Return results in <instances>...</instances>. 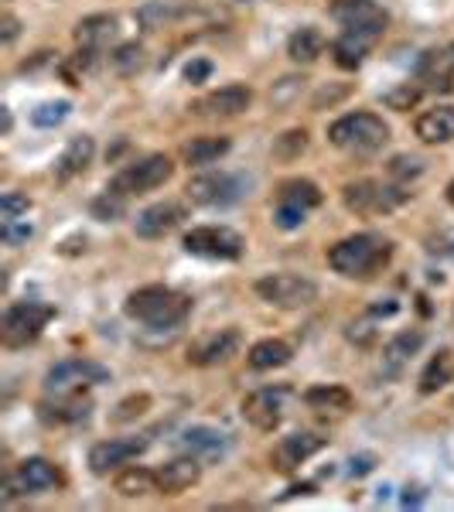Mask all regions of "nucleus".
<instances>
[{
  "mask_svg": "<svg viewBox=\"0 0 454 512\" xmlns=\"http://www.w3.org/2000/svg\"><path fill=\"white\" fill-rule=\"evenodd\" d=\"M144 45L140 41H123L110 52V65L117 76H137L140 69H144Z\"/></svg>",
  "mask_w": 454,
  "mask_h": 512,
  "instance_id": "f704fd0d",
  "label": "nucleus"
},
{
  "mask_svg": "<svg viewBox=\"0 0 454 512\" xmlns=\"http://www.w3.org/2000/svg\"><path fill=\"white\" fill-rule=\"evenodd\" d=\"M417 82L434 93H451L454 89V59L451 52H424L417 62Z\"/></svg>",
  "mask_w": 454,
  "mask_h": 512,
  "instance_id": "412c9836",
  "label": "nucleus"
},
{
  "mask_svg": "<svg viewBox=\"0 0 454 512\" xmlns=\"http://www.w3.org/2000/svg\"><path fill=\"white\" fill-rule=\"evenodd\" d=\"M209 72H212V62H205V59H195V62L185 65V79L192 82V86L209 79Z\"/></svg>",
  "mask_w": 454,
  "mask_h": 512,
  "instance_id": "09e8293b",
  "label": "nucleus"
},
{
  "mask_svg": "<svg viewBox=\"0 0 454 512\" xmlns=\"http://www.w3.org/2000/svg\"><path fill=\"white\" fill-rule=\"evenodd\" d=\"M93 158H96V140L86 137V134L72 137L69 144H65L59 164H55V175H59L62 181L76 178V175H82V171L89 168V164H93Z\"/></svg>",
  "mask_w": 454,
  "mask_h": 512,
  "instance_id": "393cba45",
  "label": "nucleus"
},
{
  "mask_svg": "<svg viewBox=\"0 0 454 512\" xmlns=\"http://www.w3.org/2000/svg\"><path fill=\"white\" fill-rule=\"evenodd\" d=\"M349 338H352L356 345H373L376 328L369 325V321H359V325H352V328H349Z\"/></svg>",
  "mask_w": 454,
  "mask_h": 512,
  "instance_id": "3c124183",
  "label": "nucleus"
},
{
  "mask_svg": "<svg viewBox=\"0 0 454 512\" xmlns=\"http://www.w3.org/2000/svg\"><path fill=\"white\" fill-rule=\"evenodd\" d=\"M414 134L424 144H451L454 140V106H434L424 110L414 123Z\"/></svg>",
  "mask_w": 454,
  "mask_h": 512,
  "instance_id": "b1692460",
  "label": "nucleus"
},
{
  "mask_svg": "<svg viewBox=\"0 0 454 512\" xmlns=\"http://www.w3.org/2000/svg\"><path fill=\"white\" fill-rule=\"evenodd\" d=\"M89 212H93V219H99V222H117L123 212H127V195H120V192H113V188H106L103 195L93 198Z\"/></svg>",
  "mask_w": 454,
  "mask_h": 512,
  "instance_id": "e433bc0d",
  "label": "nucleus"
},
{
  "mask_svg": "<svg viewBox=\"0 0 454 512\" xmlns=\"http://www.w3.org/2000/svg\"><path fill=\"white\" fill-rule=\"evenodd\" d=\"M291 355H294L291 345L280 342V338H260L250 349V355H246V362H250V369H257V373H270V369L287 366Z\"/></svg>",
  "mask_w": 454,
  "mask_h": 512,
  "instance_id": "cd10ccee",
  "label": "nucleus"
},
{
  "mask_svg": "<svg viewBox=\"0 0 454 512\" xmlns=\"http://www.w3.org/2000/svg\"><path fill=\"white\" fill-rule=\"evenodd\" d=\"M373 41L359 38V35H349V31H342V38L332 41V55H335V65L345 72H356L362 62H366V52Z\"/></svg>",
  "mask_w": 454,
  "mask_h": 512,
  "instance_id": "473e14b6",
  "label": "nucleus"
},
{
  "mask_svg": "<svg viewBox=\"0 0 454 512\" xmlns=\"http://www.w3.org/2000/svg\"><path fill=\"white\" fill-rule=\"evenodd\" d=\"M110 373L103 366L89 359H62L55 362L52 369L45 373V393L48 396H69V393H82L96 383H106Z\"/></svg>",
  "mask_w": 454,
  "mask_h": 512,
  "instance_id": "6e6552de",
  "label": "nucleus"
},
{
  "mask_svg": "<svg viewBox=\"0 0 454 512\" xmlns=\"http://www.w3.org/2000/svg\"><path fill=\"white\" fill-rule=\"evenodd\" d=\"M117 31H120V21L113 18V14H89V18H82L76 24V41H79V48L99 52V48H106L117 38Z\"/></svg>",
  "mask_w": 454,
  "mask_h": 512,
  "instance_id": "a878e982",
  "label": "nucleus"
},
{
  "mask_svg": "<svg viewBox=\"0 0 454 512\" xmlns=\"http://www.w3.org/2000/svg\"><path fill=\"white\" fill-rule=\"evenodd\" d=\"M448 383H454V349H441L437 355H431V362L420 373V393H437L444 390Z\"/></svg>",
  "mask_w": 454,
  "mask_h": 512,
  "instance_id": "2f4dec72",
  "label": "nucleus"
},
{
  "mask_svg": "<svg viewBox=\"0 0 454 512\" xmlns=\"http://www.w3.org/2000/svg\"><path fill=\"white\" fill-rule=\"evenodd\" d=\"M178 444H181V451L192 454V458L212 461V458H222V454L229 451V434L216 431V427L198 424V427H188V431L178 437Z\"/></svg>",
  "mask_w": 454,
  "mask_h": 512,
  "instance_id": "aec40b11",
  "label": "nucleus"
},
{
  "mask_svg": "<svg viewBox=\"0 0 454 512\" xmlns=\"http://www.w3.org/2000/svg\"><path fill=\"white\" fill-rule=\"evenodd\" d=\"M4 134H11V110L4 106Z\"/></svg>",
  "mask_w": 454,
  "mask_h": 512,
  "instance_id": "603ef678",
  "label": "nucleus"
},
{
  "mask_svg": "<svg viewBox=\"0 0 454 512\" xmlns=\"http://www.w3.org/2000/svg\"><path fill=\"white\" fill-rule=\"evenodd\" d=\"M304 147H308V134L304 130H287L284 137L277 140V158H284V161H294V158H301L304 154Z\"/></svg>",
  "mask_w": 454,
  "mask_h": 512,
  "instance_id": "ea45409f",
  "label": "nucleus"
},
{
  "mask_svg": "<svg viewBox=\"0 0 454 512\" xmlns=\"http://www.w3.org/2000/svg\"><path fill=\"white\" fill-rule=\"evenodd\" d=\"M69 117V103H45V106H38L35 113H31V123L35 127H59V123Z\"/></svg>",
  "mask_w": 454,
  "mask_h": 512,
  "instance_id": "79ce46f5",
  "label": "nucleus"
},
{
  "mask_svg": "<svg viewBox=\"0 0 454 512\" xmlns=\"http://www.w3.org/2000/svg\"><path fill=\"white\" fill-rule=\"evenodd\" d=\"M304 76H284V79H277L274 86H270V106L274 110H287V106H294L297 99H301L304 93Z\"/></svg>",
  "mask_w": 454,
  "mask_h": 512,
  "instance_id": "c9c22d12",
  "label": "nucleus"
},
{
  "mask_svg": "<svg viewBox=\"0 0 454 512\" xmlns=\"http://www.w3.org/2000/svg\"><path fill=\"white\" fill-rule=\"evenodd\" d=\"M420 93H424V89L414 86V82H403V86H396V89H390V93L383 96V103L390 106V110H396V113H407V110H414V106L420 103Z\"/></svg>",
  "mask_w": 454,
  "mask_h": 512,
  "instance_id": "58836bf2",
  "label": "nucleus"
},
{
  "mask_svg": "<svg viewBox=\"0 0 454 512\" xmlns=\"http://www.w3.org/2000/svg\"><path fill=\"white\" fill-rule=\"evenodd\" d=\"M28 209H31V202H28V195H21V192H4V198H0V219L4 222L28 216Z\"/></svg>",
  "mask_w": 454,
  "mask_h": 512,
  "instance_id": "37998d69",
  "label": "nucleus"
},
{
  "mask_svg": "<svg viewBox=\"0 0 454 512\" xmlns=\"http://www.w3.org/2000/svg\"><path fill=\"white\" fill-rule=\"evenodd\" d=\"M390 256H393V243L386 236L356 233V236L338 239L332 250H328V267H332L338 277L369 280L390 263Z\"/></svg>",
  "mask_w": 454,
  "mask_h": 512,
  "instance_id": "f257e3e1",
  "label": "nucleus"
},
{
  "mask_svg": "<svg viewBox=\"0 0 454 512\" xmlns=\"http://www.w3.org/2000/svg\"><path fill=\"white\" fill-rule=\"evenodd\" d=\"M342 202L349 212L356 216H386V212L400 209L407 202V192L393 185H383V181H373V178H359V181H349L342 188Z\"/></svg>",
  "mask_w": 454,
  "mask_h": 512,
  "instance_id": "39448f33",
  "label": "nucleus"
},
{
  "mask_svg": "<svg viewBox=\"0 0 454 512\" xmlns=\"http://www.w3.org/2000/svg\"><path fill=\"white\" fill-rule=\"evenodd\" d=\"M185 205L181 202H158L151 205V209H144L140 216L134 219V229L140 239H161L168 236L171 229H178L181 222H185Z\"/></svg>",
  "mask_w": 454,
  "mask_h": 512,
  "instance_id": "dca6fc26",
  "label": "nucleus"
},
{
  "mask_svg": "<svg viewBox=\"0 0 454 512\" xmlns=\"http://www.w3.org/2000/svg\"><path fill=\"white\" fill-rule=\"evenodd\" d=\"M287 400H291V386H263L243 400V417L257 431H277L280 420L287 414Z\"/></svg>",
  "mask_w": 454,
  "mask_h": 512,
  "instance_id": "f8f14e48",
  "label": "nucleus"
},
{
  "mask_svg": "<svg viewBox=\"0 0 454 512\" xmlns=\"http://www.w3.org/2000/svg\"><path fill=\"white\" fill-rule=\"evenodd\" d=\"M181 246L192 256H205V260H239L246 250L243 236L229 226H195L192 233H185Z\"/></svg>",
  "mask_w": 454,
  "mask_h": 512,
  "instance_id": "9d476101",
  "label": "nucleus"
},
{
  "mask_svg": "<svg viewBox=\"0 0 454 512\" xmlns=\"http://www.w3.org/2000/svg\"><path fill=\"white\" fill-rule=\"evenodd\" d=\"M352 93V86H338V89H321V93L315 96V110H325V106H332V103H338V99H345Z\"/></svg>",
  "mask_w": 454,
  "mask_h": 512,
  "instance_id": "de8ad7c7",
  "label": "nucleus"
},
{
  "mask_svg": "<svg viewBox=\"0 0 454 512\" xmlns=\"http://www.w3.org/2000/svg\"><path fill=\"white\" fill-rule=\"evenodd\" d=\"M304 216H308V212L294 209V205H280L277 202V209H274V222H277L280 229H297L304 222Z\"/></svg>",
  "mask_w": 454,
  "mask_h": 512,
  "instance_id": "49530a36",
  "label": "nucleus"
},
{
  "mask_svg": "<svg viewBox=\"0 0 454 512\" xmlns=\"http://www.w3.org/2000/svg\"><path fill=\"white\" fill-rule=\"evenodd\" d=\"M420 175H424V161L414 158V154H396L390 161V178H396V181H410Z\"/></svg>",
  "mask_w": 454,
  "mask_h": 512,
  "instance_id": "a19ab883",
  "label": "nucleus"
},
{
  "mask_svg": "<svg viewBox=\"0 0 454 512\" xmlns=\"http://www.w3.org/2000/svg\"><path fill=\"white\" fill-rule=\"evenodd\" d=\"M18 31H21V21L14 18V14H0V41H4V45H11L14 38H18Z\"/></svg>",
  "mask_w": 454,
  "mask_h": 512,
  "instance_id": "8fccbe9b",
  "label": "nucleus"
},
{
  "mask_svg": "<svg viewBox=\"0 0 454 512\" xmlns=\"http://www.w3.org/2000/svg\"><path fill=\"white\" fill-rule=\"evenodd\" d=\"M147 437H110V441H99L93 451H89V468L96 475H110L117 472L120 465H130L137 454L147 451Z\"/></svg>",
  "mask_w": 454,
  "mask_h": 512,
  "instance_id": "ddd939ff",
  "label": "nucleus"
},
{
  "mask_svg": "<svg viewBox=\"0 0 454 512\" xmlns=\"http://www.w3.org/2000/svg\"><path fill=\"white\" fill-rule=\"evenodd\" d=\"M14 475H18L24 495L52 492L65 485V475L59 472V465H52L48 458H24L21 465L14 468Z\"/></svg>",
  "mask_w": 454,
  "mask_h": 512,
  "instance_id": "a211bd4d",
  "label": "nucleus"
},
{
  "mask_svg": "<svg viewBox=\"0 0 454 512\" xmlns=\"http://www.w3.org/2000/svg\"><path fill=\"white\" fill-rule=\"evenodd\" d=\"M448 52H451V59H454V45H451V48H448Z\"/></svg>",
  "mask_w": 454,
  "mask_h": 512,
  "instance_id": "5fc2aeb1",
  "label": "nucleus"
},
{
  "mask_svg": "<svg viewBox=\"0 0 454 512\" xmlns=\"http://www.w3.org/2000/svg\"><path fill=\"white\" fill-rule=\"evenodd\" d=\"M257 294H260V301L270 304V308L297 311V308H308V304L318 301V284L301 274H267L257 280Z\"/></svg>",
  "mask_w": 454,
  "mask_h": 512,
  "instance_id": "0eeeda50",
  "label": "nucleus"
},
{
  "mask_svg": "<svg viewBox=\"0 0 454 512\" xmlns=\"http://www.w3.org/2000/svg\"><path fill=\"white\" fill-rule=\"evenodd\" d=\"M93 403L86 400L82 393H69V396H48L45 403L38 407L41 420L48 424H76V420H86Z\"/></svg>",
  "mask_w": 454,
  "mask_h": 512,
  "instance_id": "5701e85b",
  "label": "nucleus"
},
{
  "mask_svg": "<svg viewBox=\"0 0 454 512\" xmlns=\"http://www.w3.org/2000/svg\"><path fill=\"white\" fill-rule=\"evenodd\" d=\"M321 188L315 185V181H308V178H291V181H284V185L277 188V202L280 205H294V209H304V212H311V209H318L321 205Z\"/></svg>",
  "mask_w": 454,
  "mask_h": 512,
  "instance_id": "7c9ffc66",
  "label": "nucleus"
},
{
  "mask_svg": "<svg viewBox=\"0 0 454 512\" xmlns=\"http://www.w3.org/2000/svg\"><path fill=\"white\" fill-rule=\"evenodd\" d=\"M185 195L188 202L202 205V209H226V205L239 202V195H243V178L226 175V171H209V175H198L188 181Z\"/></svg>",
  "mask_w": 454,
  "mask_h": 512,
  "instance_id": "9b49d317",
  "label": "nucleus"
},
{
  "mask_svg": "<svg viewBox=\"0 0 454 512\" xmlns=\"http://www.w3.org/2000/svg\"><path fill=\"white\" fill-rule=\"evenodd\" d=\"M31 233H35V226H31L28 219H11V222H4V229H0V236H4V243H7V246L28 243Z\"/></svg>",
  "mask_w": 454,
  "mask_h": 512,
  "instance_id": "c03bdc74",
  "label": "nucleus"
},
{
  "mask_svg": "<svg viewBox=\"0 0 454 512\" xmlns=\"http://www.w3.org/2000/svg\"><path fill=\"white\" fill-rule=\"evenodd\" d=\"M332 18L342 24L349 35L376 41L390 24V14L376 0H332Z\"/></svg>",
  "mask_w": 454,
  "mask_h": 512,
  "instance_id": "1a4fd4ad",
  "label": "nucleus"
},
{
  "mask_svg": "<svg viewBox=\"0 0 454 512\" xmlns=\"http://www.w3.org/2000/svg\"><path fill=\"white\" fill-rule=\"evenodd\" d=\"M239 352V332L233 328H222V332H212L188 349V362L192 366H219V362H229Z\"/></svg>",
  "mask_w": 454,
  "mask_h": 512,
  "instance_id": "f3484780",
  "label": "nucleus"
},
{
  "mask_svg": "<svg viewBox=\"0 0 454 512\" xmlns=\"http://www.w3.org/2000/svg\"><path fill=\"white\" fill-rule=\"evenodd\" d=\"M328 140L338 151L349 154H373L390 140V127L376 113H345L328 127Z\"/></svg>",
  "mask_w": 454,
  "mask_h": 512,
  "instance_id": "7ed1b4c3",
  "label": "nucleus"
},
{
  "mask_svg": "<svg viewBox=\"0 0 454 512\" xmlns=\"http://www.w3.org/2000/svg\"><path fill=\"white\" fill-rule=\"evenodd\" d=\"M229 137H195L181 147V161L192 164V168H205V164H216L219 158L229 154Z\"/></svg>",
  "mask_w": 454,
  "mask_h": 512,
  "instance_id": "bb28decb",
  "label": "nucleus"
},
{
  "mask_svg": "<svg viewBox=\"0 0 454 512\" xmlns=\"http://www.w3.org/2000/svg\"><path fill=\"white\" fill-rule=\"evenodd\" d=\"M304 403H308V410H315L321 417H345L352 407H356V396H352L345 386H311L308 393H304Z\"/></svg>",
  "mask_w": 454,
  "mask_h": 512,
  "instance_id": "4be33fe9",
  "label": "nucleus"
},
{
  "mask_svg": "<svg viewBox=\"0 0 454 512\" xmlns=\"http://www.w3.org/2000/svg\"><path fill=\"white\" fill-rule=\"evenodd\" d=\"M250 103H253V89L233 82V86H222L216 93L202 96L195 103V110L202 113V117H239V113L250 110Z\"/></svg>",
  "mask_w": 454,
  "mask_h": 512,
  "instance_id": "2eb2a0df",
  "label": "nucleus"
},
{
  "mask_svg": "<svg viewBox=\"0 0 454 512\" xmlns=\"http://www.w3.org/2000/svg\"><path fill=\"white\" fill-rule=\"evenodd\" d=\"M52 318H55V311L48 308V304H38V301L11 304L4 315V325H0V338H4L7 349H24V345L38 342Z\"/></svg>",
  "mask_w": 454,
  "mask_h": 512,
  "instance_id": "423d86ee",
  "label": "nucleus"
},
{
  "mask_svg": "<svg viewBox=\"0 0 454 512\" xmlns=\"http://www.w3.org/2000/svg\"><path fill=\"white\" fill-rule=\"evenodd\" d=\"M171 175H175V161H171L168 154H147V158L120 168L117 175H113L110 188L130 198V195L154 192V188H161L164 181H171Z\"/></svg>",
  "mask_w": 454,
  "mask_h": 512,
  "instance_id": "20e7f679",
  "label": "nucleus"
},
{
  "mask_svg": "<svg viewBox=\"0 0 454 512\" xmlns=\"http://www.w3.org/2000/svg\"><path fill=\"white\" fill-rule=\"evenodd\" d=\"M325 444H328V437H321L315 431H297L277 444L274 454H270V461H274L277 472H294V468H301L308 458H315Z\"/></svg>",
  "mask_w": 454,
  "mask_h": 512,
  "instance_id": "4468645a",
  "label": "nucleus"
},
{
  "mask_svg": "<svg viewBox=\"0 0 454 512\" xmlns=\"http://www.w3.org/2000/svg\"><path fill=\"white\" fill-rule=\"evenodd\" d=\"M113 489L123 499H144V495H154L158 492V472H151V468H123V472L113 478Z\"/></svg>",
  "mask_w": 454,
  "mask_h": 512,
  "instance_id": "c85d7f7f",
  "label": "nucleus"
},
{
  "mask_svg": "<svg viewBox=\"0 0 454 512\" xmlns=\"http://www.w3.org/2000/svg\"><path fill=\"white\" fill-rule=\"evenodd\" d=\"M147 407H151V396H147V393L130 396V400H123L120 407H117V414H113V420H117V424H123V420H134V417L144 414Z\"/></svg>",
  "mask_w": 454,
  "mask_h": 512,
  "instance_id": "a18cd8bd",
  "label": "nucleus"
},
{
  "mask_svg": "<svg viewBox=\"0 0 454 512\" xmlns=\"http://www.w3.org/2000/svg\"><path fill=\"white\" fill-rule=\"evenodd\" d=\"M171 18H175V11H171V7L164 4V0H147V4L137 11V21L144 24V31H158Z\"/></svg>",
  "mask_w": 454,
  "mask_h": 512,
  "instance_id": "4c0bfd02",
  "label": "nucleus"
},
{
  "mask_svg": "<svg viewBox=\"0 0 454 512\" xmlns=\"http://www.w3.org/2000/svg\"><path fill=\"white\" fill-rule=\"evenodd\" d=\"M287 55L297 65H311L325 55V35L318 28H297L291 38H287Z\"/></svg>",
  "mask_w": 454,
  "mask_h": 512,
  "instance_id": "c756f323",
  "label": "nucleus"
},
{
  "mask_svg": "<svg viewBox=\"0 0 454 512\" xmlns=\"http://www.w3.org/2000/svg\"><path fill=\"white\" fill-rule=\"evenodd\" d=\"M198 478H202V461L192 454H181V458L158 468V495H181L198 485Z\"/></svg>",
  "mask_w": 454,
  "mask_h": 512,
  "instance_id": "6ab92c4d",
  "label": "nucleus"
},
{
  "mask_svg": "<svg viewBox=\"0 0 454 512\" xmlns=\"http://www.w3.org/2000/svg\"><path fill=\"white\" fill-rule=\"evenodd\" d=\"M123 311L147 328H175L188 318V311H192V297L175 291V287L151 284L130 294Z\"/></svg>",
  "mask_w": 454,
  "mask_h": 512,
  "instance_id": "f03ea898",
  "label": "nucleus"
},
{
  "mask_svg": "<svg viewBox=\"0 0 454 512\" xmlns=\"http://www.w3.org/2000/svg\"><path fill=\"white\" fill-rule=\"evenodd\" d=\"M444 195H448V202L454 205V181H451V185H448V188H444Z\"/></svg>",
  "mask_w": 454,
  "mask_h": 512,
  "instance_id": "864d4df0",
  "label": "nucleus"
},
{
  "mask_svg": "<svg viewBox=\"0 0 454 512\" xmlns=\"http://www.w3.org/2000/svg\"><path fill=\"white\" fill-rule=\"evenodd\" d=\"M420 345H424V332H417V328H410V332H400V335H393L390 342H386V349H383V362L393 369H400L407 359H414V355L420 352Z\"/></svg>",
  "mask_w": 454,
  "mask_h": 512,
  "instance_id": "72a5a7b5",
  "label": "nucleus"
}]
</instances>
